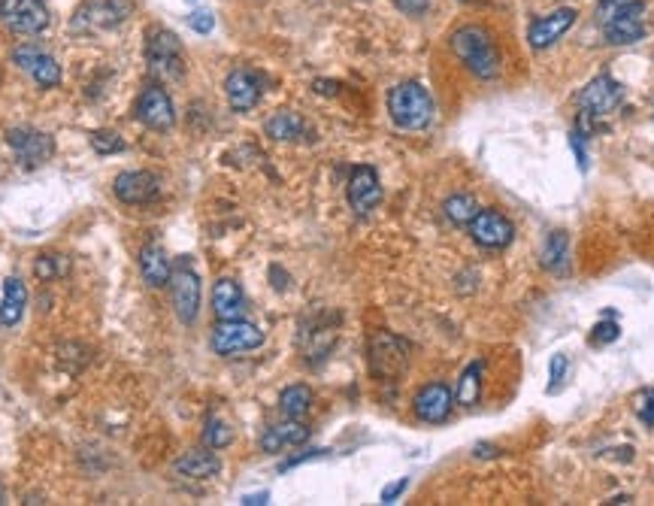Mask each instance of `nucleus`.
Returning a JSON list of instances; mask_svg holds the SVG:
<instances>
[{
    "label": "nucleus",
    "instance_id": "nucleus-1",
    "mask_svg": "<svg viewBox=\"0 0 654 506\" xmlns=\"http://www.w3.org/2000/svg\"><path fill=\"white\" fill-rule=\"evenodd\" d=\"M594 19L612 46H630L645 37V4L642 0H597Z\"/></svg>",
    "mask_w": 654,
    "mask_h": 506
},
{
    "label": "nucleus",
    "instance_id": "nucleus-2",
    "mask_svg": "<svg viewBox=\"0 0 654 506\" xmlns=\"http://www.w3.org/2000/svg\"><path fill=\"white\" fill-rule=\"evenodd\" d=\"M452 52L458 61L479 79H497L500 73V52L494 37L479 25H464L452 34Z\"/></svg>",
    "mask_w": 654,
    "mask_h": 506
},
{
    "label": "nucleus",
    "instance_id": "nucleus-3",
    "mask_svg": "<svg viewBox=\"0 0 654 506\" xmlns=\"http://www.w3.org/2000/svg\"><path fill=\"white\" fill-rule=\"evenodd\" d=\"M624 100V88L621 82H615L612 76H594L582 91H579V128L585 134L597 131L603 119H609Z\"/></svg>",
    "mask_w": 654,
    "mask_h": 506
},
{
    "label": "nucleus",
    "instance_id": "nucleus-4",
    "mask_svg": "<svg viewBox=\"0 0 654 506\" xmlns=\"http://www.w3.org/2000/svg\"><path fill=\"white\" fill-rule=\"evenodd\" d=\"M388 113L403 131H424L433 122V97L418 82H400L388 94Z\"/></svg>",
    "mask_w": 654,
    "mask_h": 506
},
{
    "label": "nucleus",
    "instance_id": "nucleus-5",
    "mask_svg": "<svg viewBox=\"0 0 654 506\" xmlns=\"http://www.w3.org/2000/svg\"><path fill=\"white\" fill-rule=\"evenodd\" d=\"M146 61H149L152 79H158V82H179L185 76L182 43L167 28H149V34H146Z\"/></svg>",
    "mask_w": 654,
    "mask_h": 506
},
{
    "label": "nucleus",
    "instance_id": "nucleus-6",
    "mask_svg": "<svg viewBox=\"0 0 654 506\" xmlns=\"http://www.w3.org/2000/svg\"><path fill=\"white\" fill-rule=\"evenodd\" d=\"M409 367V343L382 331L370 340V370L382 382H394Z\"/></svg>",
    "mask_w": 654,
    "mask_h": 506
},
{
    "label": "nucleus",
    "instance_id": "nucleus-7",
    "mask_svg": "<svg viewBox=\"0 0 654 506\" xmlns=\"http://www.w3.org/2000/svg\"><path fill=\"white\" fill-rule=\"evenodd\" d=\"M264 343V331L246 319H231V322H218L212 328V352L222 358H234L243 352H252Z\"/></svg>",
    "mask_w": 654,
    "mask_h": 506
},
{
    "label": "nucleus",
    "instance_id": "nucleus-8",
    "mask_svg": "<svg viewBox=\"0 0 654 506\" xmlns=\"http://www.w3.org/2000/svg\"><path fill=\"white\" fill-rule=\"evenodd\" d=\"M170 297L173 310L182 325H194L200 313V276L188 261H179L170 273Z\"/></svg>",
    "mask_w": 654,
    "mask_h": 506
},
{
    "label": "nucleus",
    "instance_id": "nucleus-9",
    "mask_svg": "<svg viewBox=\"0 0 654 506\" xmlns=\"http://www.w3.org/2000/svg\"><path fill=\"white\" fill-rule=\"evenodd\" d=\"M134 116H137V122H143L152 131H170L176 125V107H173L170 94L164 91V85L152 82L143 88L137 107H134Z\"/></svg>",
    "mask_w": 654,
    "mask_h": 506
},
{
    "label": "nucleus",
    "instance_id": "nucleus-10",
    "mask_svg": "<svg viewBox=\"0 0 654 506\" xmlns=\"http://www.w3.org/2000/svg\"><path fill=\"white\" fill-rule=\"evenodd\" d=\"M0 19L13 34H40L49 25L43 0H0Z\"/></svg>",
    "mask_w": 654,
    "mask_h": 506
},
{
    "label": "nucleus",
    "instance_id": "nucleus-11",
    "mask_svg": "<svg viewBox=\"0 0 654 506\" xmlns=\"http://www.w3.org/2000/svg\"><path fill=\"white\" fill-rule=\"evenodd\" d=\"M470 237L476 246L488 249V252H500L515 240V228L512 222L497 213V210H479L476 219L470 222Z\"/></svg>",
    "mask_w": 654,
    "mask_h": 506
},
{
    "label": "nucleus",
    "instance_id": "nucleus-12",
    "mask_svg": "<svg viewBox=\"0 0 654 506\" xmlns=\"http://www.w3.org/2000/svg\"><path fill=\"white\" fill-rule=\"evenodd\" d=\"M452 407H455V394L446 382H430L424 385L415 400H412V410L421 422L427 425H440L452 416Z\"/></svg>",
    "mask_w": 654,
    "mask_h": 506
},
{
    "label": "nucleus",
    "instance_id": "nucleus-13",
    "mask_svg": "<svg viewBox=\"0 0 654 506\" xmlns=\"http://www.w3.org/2000/svg\"><path fill=\"white\" fill-rule=\"evenodd\" d=\"M7 143H10V149L16 152V158L25 167H40V164H46L55 155L52 137L43 134V131H34V128H10L7 131Z\"/></svg>",
    "mask_w": 654,
    "mask_h": 506
},
{
    "label": "nucleus",
    "instance_id": "nucleus-14",
    "mask_svg": "<svg viewBox=\"0 0 654 506\" xmlns=\"http://www.w3.org/2000/svg\"><path fill=\"white\" fill-rule=\"evenodd\" d=\"M113 191L122 204H131V207H140V204H149L161 194V176L149 173V170H128V173H119L116 182H113Z\"/></svg>",
    "mask_w": 654,
    "mask_h": 506
},
{
    "label": "nucleus",
    "instance_id": "nucleus-15",
    "mask_svg": "<svg viewBox=\"0 0 654 506\" xmlns=\"http://www.w3.org/2000/svg\"><path fill=\"white\" fill-rule=\"evenodd\" d=\"M225 94L234 113H249L258 107V100L264 94V79L255 70H234L225 79Z\"/></svg>",
    "mask_w": 654,
    "mask_h": 506
},
{
    "label": "nucleus",
    "instance_id": "nucleus-16",
    "mask_svg": "<svg viewBox=\"0 0 654 506\" xmlns=\"http://www.w3.org/2000/svg\"><path fill=\"white\" fill-rule=\"evenodd\" d=\"M13 61H16L40 88H55V85H61V67H58V61H55L49 52H43V49H37V46H19V49L13 52Z\"/></svg>",
    "mask_w": 654,
    "mask_h": 506
},
{
    "label": "nucleus",
    "instance_id": "nucleus-17",
    "mask_svg": "<svg viewBox=\"0 0 654 506\" xmlns=\"http://www.w3.org/2000/svg\"><path fill=\"white\" fill-rule=\"evenodd\" d=\"M379 200H382V185H379V176L373 167L361 164L352 170L349 176V204L358 216H367L379 207Z\"/></svg>",
    "mask_w": 654,
    "mask_h": 506
},
{
    "label": "nucleus",
    "instance_id": "nucleus-18",
    "mask_svg": "<svg viewBox=\"0 0 654 506\" xmlns=\"http://www.w3.org/2000/svg\"><path fill=\"white\" fill-rule=\"evenodd\" d=\"M576 16H579L576 10L564 7V10H555V13H549V16L536 19V22L530 25V31H527L530 46H533V49H549L552 43H558V40L576 25Z\"/></svg>",
    "mask_w": 654,
    "mask_h": 506
},
{
    "label": "nucleus",
    "instance_id": "nucleus-19",
    "mask_svg": "<svg viewBox=\"0 0 654 506\" xmlns=\"http://www.w3.org/2000/svg\"><path fill=\"white\" fill-rule=\"evenodd\" d=\"M212 313L218 322H231L246 316V294L234 279H218L212 288Z\"/></svg>",
    "mask_w": 654,
    "mask_h": 506
},
{
    "label": "nucleus",
    "instance_id": "nucleus-20",
    "mask_svg": "<svg viewBox=\"0 0 654 506\" xmlns=\"http://www.w3.org/2000/svg\"><path fill=\"white\" fill-rule=\"evenodd\" d=\"M309 440V428L303 425V419H285L279 425H270L261 437V449L264 452H285L294 446H303Z\"/></svg>",
    "mask_w": 654,
    "mask_h": 506
},
{
    "label": "nucleus",
    "instance_id": "nucleus-21",
    "mask_svg": "<svg viewBox=\"0 0 654 506\" xmlns=\"http://www.w3.org/2000/svg\"><path fill=\"white\" fill-rule=\"evenodd\" d=\"M140 270H143V279L152 285V288H161V285H170V255L161 243H146L140 249Z\"/></svg>",
    "mask_w": 654,
    "mask_h": 506
},
{
    "label": "nucleus",
    "instance_id": "nucleus-22",
    "mask_svg": "<svg viewBox=\"0 0 654 506\" xmlns=\"http://www.w3.org/2000/svg\"><path fill=\"white\" fill-rule=\"evenodd\" d=\"M539 264L555 276L570 273V237L564 231H552L549 237H545L542 252H539Z\"/></svg>",
    "mask_w": 654,
    "mask_h": 506
},
{
    "label": "nucleus",
    "instance_id": "nucleus-23",
    "mask_svg": "<svg viewBox=\"0 0 654 506\" xmlns=\"http://www.w3.org/2000/svg\"><path fill=\"white\" fill-rule=\"evenodd\" d=\"M173 470H176L179 476H185V479H212L218 470H222V461H218L215 449H212V452H209V449H197V452L182 455V458L173 464Z\"/></svg>",
    "mask_w": 654,
    "mask_h": 506
},
{
    "label": "nucleus",
    "instance_id": "nucleus-24",
    "mask_svg": "<svg viewBox=\"0 0 654 506\" xmlns=\"http://www.w3.org/2000/svg\"><path fill=\"white\" fill-rule=\"evenodd\" d=\"M25 303H28V291H25V282L10 276L4 282V300H0V322L7 328L19 325L22 316H25Z\"/></svg>",
    "mask_w": 654,
    "mask_h": 506
},
{
    "label": "nucleus",
    "instance_id": "nucleus-25",
    "mask_svg": "<svg viewBox=\"0 0 654 506\" xmlns=\"http://www.w3.org/2000/svg\"><path fill=\"white\" fill-rule=\"evenodd\" d=\"M306 134H309V128H306L303 116H297L291 110H282L267 122V137H273L279 143H294V140H303Z\"/></svg>",
    "mask_w": 654,
    "mask_h": 506
},
{
    "label": "nucleus",
    "instance_id": "nucleus-26",
    "mask_svg": "<svg viewBox=\"0 0 654 506\" xmlns=\"http://www.w3.org/2000/svg\"><path fill=\"white\" fill-rule=\"evenodd\" d=\"M279 410L285 419H303L309 410H312V388L297 382V385H288L279 397Z\"/></svg>",
    "mask_w": 654,
    "mask_h": 506
},
{
    "label": "nucleus",
    "instance_id": "nucleus-27",
    "mask_svg": "<svg viewBox=\"0 0 654 506\" xmlns=\"http://www.w3.org/2000/svg\"><path fill=\"white\" fill-rule=\"evenodd\" d=\"M479 397H482V361H473L458 379L455 400L461 403V407H476Z\"/></svg>",
    "mask_w": 654,
    "mask_h": 506
},
{
    "label": "nucleus",
    "instance_id": "nucleus-28",
    "mask_svg": "<svg viewBox=\"0 0 654 506\" xmlns=\"http://www.w3.org/2000/svg\"><path fill=\"white\" fill-rule=\"evenodd\" d=\"M443 213H446V219H449L452 225L470 228V222H473L476 213H479V204H476L470 194H452L446 204H443Z\"/></svg>",
    "mask_w": 654,
    "mask_h": 506
},
{
    "label": "nucleus",
    "instance_id": "nucleus-29",
    "mask_svg": "<svg viewBox=\"0 0 654 506\" xmlns=\"http://www.w3.org/2000/svg\"><path fill=\"white\" fill-rule=\"evenodd\" d=\"M134 10V0H103V4L94 7V16L91 22L103 25V28H113L119 22H125Z\"/></svg>",
    "mask_w": 654,
    "mask_h": 506
},
{
    "label": "nucleus",
    "instance_id": "nucleus-30",
    "mask_svg": "<svg viewBox=\"0 0 654 506\" xmlns=\"http://www.w3.org/2000/svg\"><path fill=\"white\" fill-rule=\"evenodd\" d=\"M231 440H234V431L222 419H209L206 422V431H203V446L206 449H225V446H231Z\"/></svg>",
    "mask_w": 654,
    "mask_h": 506
},
{
    "label": "nucleus",
    "instance_id": "nucleus-31",
    "mask_svg": "<svg viewBox=\"0 0 654 506\" xmlns=\"http://www.w3.org/2000/svg\"><path fill=\"white\" fill-rule=\"evenodd\" d=\"M88 143H91V149H94L97 155H116V152L125 149V140H122L116 131H94V134L88 137Z\"/></svg>",
    "mask_w": 654,
    "mask_h": 506
},
{
    "label": "nucleus",
    "instance_id": "nucleus-32",
    "mask_svg": "<svg viewBox=\"0 0 654 506\" xmlns=\"http://www.w3.org/2000/svg\"><path fill=\"white\" fill-rule=\"evenodd\" d=\"M621 337V328L618 322H600L594 331H591V346H609Z\"/></svg>",
    "mask_w": 654,
    "mask_h": 506
},
{
    "label": "nucleus",
    "instance_id": "nucleus-33",
    "mask_svg": "<svg viewBox=\"0 0 654 506\" xmlns=\"http://www.w3.org/2000/svg\"><path fill=\"white\" fill-rule=\"evenodd\" d=\"M636 416L645 422V425H654V388L642 391L636 397Z\"/></svg>",
    "mask_w": 654,
    "mask_h": 506
},
{
    "label": "nucleus",
    "instance_id": "nucleus-34",
    "mask_svg": "<svg viewBox=\"0 0 654 506\" xmlns=\"http://www.w3.org/2000/svg\"><path fill=\"white\" fill-rule=\"evenodd\" d=\"M188 25H191V31H197V34H209V31L215 28V19H212V13L197 10V13L188 16Z\"/></svg>",
    "mask_w": 654,
    "mask_h": 506
},
{
    "label": "nucleus",
    "instance_id": "nucleus-35",
    "mask_svg": "<svg viewBox=\"0 0 654 506\" xmlns=\"http://www.w3.org/2000/svg\"><path fill=\"white\" fill-rule=\"evenodd\" d=\"M433 0H394V7L406 16H424Z\"/></svg>",
    "mask_w": 654,
    "mask_h": 506
},
{
    "label": "nucleus",
    "instance_id": "nucleus-36",
    "mask_svg": "<svg viewBox=\"0 0 654 506\" xmlns=\"http://www.w3.org/2000/svg\"><path fill=\"white\" fill-rule=\"evenodd\" d=\"M564 376H567V355H555L552 358V385H549V391H555L558 382H564Z\"/></svg>",
    "mask_w": 654,
    "mask_h": 506
},
{
    "label": "nucleus",
    "instance_id": "nucleus-37",
    "mask_svg": "<svg viewBox=\"0 0 654 506\" xmlns=\"http://www.w3.org/2000/svg\"><path fill=\"white\" fill-rule=\"evenodd\" d=\"M406 485H409V479H400V482H394V485H388L385 491H382V503H394L403 491H406Z\"/></svg>",
    "mask_w": 654,
    "mask_h": 506
},
{
    "label": "nucleus",
    "instance_id": "nucleus-38",
    "mask_svg": "<svg viewBox=\"0 0 654 506\" xmlns=\"http://www.w3.org/2000/svg\"><path fill=\"white\" fill-rule=\"evenodd\" d=\"M267 500H270V494H267V491H261V494H246V497H243V503H246V506H255V503H267Z\"/></svg>",
    "mask_w": 654,
    "mask_h": 506
},
{
    "label": "nucleus",
    "instance_id": "nucleus-39",
    "mask_svg": "<svg viewBox=\"0 0 654 506\" xmlns=\"http://www.w3.org/2000/svg\"><path fill=\"white\" fill-rule=\"evenodd\" d=\"M0 503H4V488H0Z\"/></svg>",
    "mask_w": 654,
    "mask_h": 506
},
{
    "label": "nucleus",
    "instance_id": "nucleus-40",
    "mask_svg": "<svg viewBox=\"0 0 654 506\" xmlns=\"http://www.w3.org/2000/svg\"><path fill=\"white\" fill-rule=\"evenodd\" d=\"M188 4H194V0H188Z\"/></svg>",
    "mask_w": 654,
    "mask_h": 506
}]
</instances>
